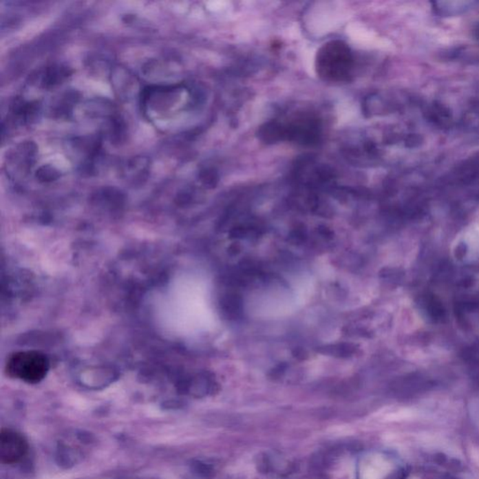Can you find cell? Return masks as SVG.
<instances>
[{
	"label": "cell",
	"instance_id": "3957f363",
	"mask_svg": "<svg viewBox=\"0 0 479 479\" xmlns=\"http://www.w3.org/2000/svg\"><path fill=\"white\" fill-rule=\"evenodd\" d=\"M37 145L33 142H23L10 151L6 161L10 176L28 175L37 158Z\"/></svg>",
	"mask_w": 479,
	"mask_h": 479
},
{
	"label": "cell",
	"instance_id": "30bf717a",
	"mask_svg": "<svg viewBox=\"0 0 479 479\" xmlns=\"http://www.w3.org/2000/svg\"><path fill=\"white\" fill-rule=\"evenodd\" d=\"M79 100V96L75 91H69L62 96L57 101L56 105L53 106V114L60 117L66 118L74 111V105H76Z\"/></svg>",
	"mask_w": 479,
	"mask_h": 479
},
{
	"label": "cell",
	"instance_id": "277c9868",
	"mask_svg": "<svg viewBox=\"0 0 479 479\" xmlns=\"http://www.w3.org/2000/svg\"><path fill=\"white\" fill-rule=\"evenodd\" d=\"M28 451L27 440L22 434L3 429L0 434V459L6 465H15L25 458Z\"/></svg>",
	"mask_w": 479,
	"mask_h": 479
},
{
	"label": "cell",
	"instance_id": "7a4b0ae2",
	"mask_svg": "<svg viewBox=\"0 0 479 479\" xmlns=\"http://www.w3.org/2000/svg\"><path fill=\"white\" fill-rule=\"evenodd\" d=\"M48 370V359L37 351L12 354L7 361V372L10 376L30 384L41 382Z\"/></svg>",
	"mask_w": 479,
	"mask_h": 479
},
{
	"label": "cell",
	"instance_id": "52a82bcc",
	"mask_svg": "<svg viewBox=\"0 0 479 479\" xmlns=\"http://www.w3.org/2000/svg\"><path fill=\"white\" fill-rule=\"evenodd\" d=\"M149 158L134 157L127 160L122 166V176L129 181L142 182L147 180L150 173Z\"/></svg>",
	"mask_w": 479,
	"mask_h": 479
},
{
	"label": "cell",
	"instance_id": "6da1fadb",
	"mask_svg": "<svg viewBox=\"0 0 479 479\" xmlns=\"http://www.w3.org/2000/svg\"><path fill=\"white\" fill-rule=\"evenodd\" d=\"M317 67L325 80L340 82L348 79L352 67L350 48L341 41L325 44L317 54Z\"/></svg>",
	"mask_w": 479,
	"mask_h": 479
},
{
	"label": "cell",
	"instance_id": "2e32d148",
	"mask_svg": "<svg viewBox=\"0 0 479 479\" xmlns=\"http://www.w3.org/2000/svg\"><path fill=\"white\" fill-rule=\"evenodd\" d=\"M475 36L476 38L478 39L479 41V23L478 25H476V28H475Z\"/></svg>",
	"mask_w": 479,
	"mask_h": 479
},
{
	"label": "cell",
	"instance_id": "9a60e30c",
	"mask_svg": "<svg viewBox=\"0 0 479 479\" xmlns=\"http://www.w3.org/2000/svg\"><path fill=\"white\" fill-rule=\"evenodd\" d=\"M466 246L468 247V250L472 252L473 257H479V233L476 231H473V233H468L467 235L465 237Z\"/></svg>",
	"mask_w": 479,
	"mask_h": 479
},
{
	"label": "cell",
	"instance_id": "5bb4252c",
	"mask_svg": "<svg viewBox=\"0 0 479 479\" xmlns=\"http://www.w3.org/2000/svg\"><path fill=\"white\" fill-rule=\"evenodd\" d=\"M60 176H61V173L56 167L49 165V164L41 166L36 171V178L43 183H51V182L58 179Z\"/></svg>",
	"mask_w": 479,
	"mask_h": 479
},
{
	"label": "cell",
	"instance_id": "9c48e42d",
	"mask_svg": "<svg viewBox=\"0 0 479 479\" xmlns=\"http://www.w3.org/2000/svg\"><path fill=\"white\" fill-rule=\"evenodd\" d=\"M426 118L432 124L439 127H449L452 124V114L449 109L443 104L434 103L426 108Z\"/></svg>",
	"mask_w": 479,
	"mask_h": 479
},
{
	"label": "cell",
	"instance_id": "4fadbf2b",
	"mask_svg": "<svg viewBox=\"0 0 479 479\" xmlns=\"http://www.w3.org/2000/svg\"><path fill=\"white\" fill-rule=\"evenodd\" d=\"M462 124L470 131L479 134V101L473 103L463 114Z\"/></svg>",
	"mask_w": 479,
	"mask_h": 479
},
{
	"label": "cell",
	"instance_id": "ba28073f",
	"mask_svg": "<svg viewBox=\"0 0 479 479\" xmlns=\"http://www.w3.org/2000/svg\"><path fill=\"white\" fill-rule=\"evenodd\" d=\"M433 10L440 17H453L467 12L476 4L473 1L433 2Z\"/></svg>",
	"mask_w": 479,
	"mask_h": 479
},
{
	"label": "cell",
	"instance_id": "8fae6325",
	"mask_svg": "<svg viewBox=\"0 0 479 479\" xmlns=\"http://www.w3.org/2000/svg\"><path fill=\"white\" fill-rule=\"evenodd\" d=\"M107 134L114 143L123 142L127 136V126L124 120L116 114L109 117L107 122Z\"/></svg>",
	"mask_w": 479,
	"mask_h": 479
},
{
	"label": "cell",
	"instance_id": "7c38bea8",
	"mask_svg": "<svg viewBox=\"0 0 479 479\" xmlns=\"http://www.w3.org/2000/svg\"><path fill=\"white\" fill-rule=\"evenodd\" d=\"M451 176H455V178L465 182L479 178V158H473L457 167Z\"/></svg>",
	"mask_w": 479,
	"mask_h": 479
},
{
	"label": "cell",
	"instance_id": "5b68a950",
	"mask_svg": "<svg viewBox=\"0 0 479 479\" xmlns=\"http://www.w3.org/2000/svg\"><path fill=\"white\" fill-rule=\"evenodd\" d=\"M72 70L65 64H52L44 67L38 75V83L41 87L50 89L61 85L67 78L72 76Z\"/></svg>",
	"mask_w": 479,
	"mask_h": 479
},
{
	"label": "cell",
	"instance_id": "8992f818",
	"mask_svg": "<svg viewBox=\"0 0 479 479\" xmlns=\"http://www.w3.org/2000/svg\"><path fill=\"white\" fill-rule=\"evenodd\" d=\"M40 107L36 101H28L23 98H17L12 101L10 106V118L17 125L31 123L38 116Z\"/></svg>",
	"mask_w": 479,
	"mask_h": 479
}]
</instances>
